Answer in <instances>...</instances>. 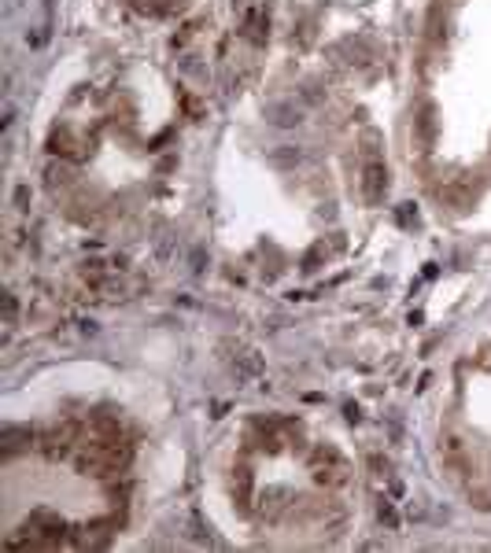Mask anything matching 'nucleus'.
I'll return each mask as SVG.
<instances>
[{"instance_id": "1a4fd4ad", "label": "nucleus", "mask_w": 491, "mask_h": 553, "mask_svg": "<svg viewBox=\"0 0 491 553\" xmlns=\"http://www.w3.org/2000/svg\"><path fill=\"white\" fill-rule=\"evenodd\" d=\"M133 8L141 15H170L181 8V0H133Z\"/></svg>"}, {"instance_id": "39448f33", "label": "nucleus", "mask_w": 491, "mask_h": 553, "mask_svg": "<svg viewBox=\"0 0 491 553\" xmlns=\"http://www.w3.org/2000/svg\"><path fill=\"white\" fill-rule=\"evenodd\" d=\"M233 377H237V384L262 380V377H266V362H262V354L251 351V347L237 351V354H233Z\"/></svg>"}, {"instance_id": "dca6fc26", "label": "nucleus", "mask_w": 491, "mask_h": 553, "mask_svg": "<svg viewBox=\"0 0 491 553\" xmlns=\"http://www.w3.org/2000/svg\"><path fill=\"white\" fill-rule=\"evenodd\" d=\"M155 251H159V259H166V255H170V229H166V225H159V236H155Z\"/></svg>"}, {"instance_id": "6ab92c4d", "label": "nucleus", "mask_w": 491, "mask_h": 553, "mask_svg": "<svg viewBox=\"0 0 491 553\" xmlns=\"http://www.w3.org/2000/svg\"><path fill=\"white\" fill-rule=\"evenodd\" d=\"M200 270H203V251H196L192 255V273H200Z\"/></svg>"}, {"instance_id": "f3484780", "label": "nucleus", "mask_w": 491, "mask_h": 553, "mask_svg": "<svg viewBox=\"0 0 491 553\" xmlns=\"http://www.w3.org/2000/svg\"><path fill=\"white\" fill-rule=\"evenodd\" d=\"M12 122H15V104L4 100V118H0V130H12Z\"/></svg>"}, {"instance_id": "9b49d317", "label": "nucleus", "mask_w": 491, "mask_h": 553, "mask_svg": "<svg viewBox=\"0 0 491 553\" xmlns=\"http://www.w3.org/2000/svg\"><path fill=\"white\" fill-rule=\"evenodd\" d=\"M185 539L200 542V546H211V531L203 528V520L196 517V513H189V517H185Z\"/></svg>"}, {"instance_id": "f257e3e1", "label": "nucleus", "mask_w": 491, "mask_h": 553, "mask_svg": "<svg viewBox=\"0 0 491 553\" xmlns=\"http://www.w3.org/2000/svg\"><path fill=\"white\" fill-rule=\"evenodd\" d=\"M310 476H314V483H321V487H343V483L351 480V465L336 447L318 443V447L310 450Z\"/></svg>"}, {"instance_id": "a211bd4d", "label": "nucleus", "mask_w": 491, "mask_h": 553, "mask_svg": "<svg viewBox=\"0 0 491 553\" xmlns=\"http://www.w3.org/2000/svg\"><path fill=\"white\" fill-rule=\"evenodd\" d=\"M26 200H30V189L19 185V189H15V207H19V211H26Z\"/></svg>"}, {"instance_id": "f03ea898", "label": "nucleus", "mask_w": 491, "mask_h": 553, "mask_svg": "<svg viewBox=\"0 0 491 553\" xmlns=\"http://www.w3.org/2000/svg\"><path fill=\"white\" fill-rule=\"evenodd\" d=\"M74 443H78V424L67 421V424H60V428L45 432L37 447H41V454L48 461H63V458H71V454H74Z\"/></svg>"}, {"instance_id": "9d476101", "label": "nucleus", "mask_w": 491, "mask_h": 553, "mask_svg": "<svg viewBox=\"0 0 491 553\" xmlns=\"http://www.w3.org/2000/svg\"><path fill=\"white\" fill-rule=\"evenodd\" d=\"M48 37H52V15H45L37 26L26 30V45H30V48H45Z\"/></svg>"}, {"instance_id": "6e6552de", "label": "nucleus", "mask_w": 491, "mask_h": 553, "mask_svg": "<svg viewBox=\"0 0 491 553\" xmlns=\"http://www.w3.org/2000/svg\"><path fill=\"white\" fill-rule=\"evenodd\" d=\"M377 524L385 528V531H399V524H402V520H399V509H396V502H391L388 495L377 502Z\"/></svg>"}, {"instance_id": "ddd939ff", "label": "nucleus", "mask_w": 491, "mask_h": 553, "mask_svg": "<svg viewBox=\"0 0 491 553\" xmlns=\"http://www.w3.org/2000/svg\"><path fill=\"white\" fill-rule=\"evenodd\" d=\"M299 159H303V152H299V148H288V144H281L277 152H270V163L273 166H296Z\"/></svg>"}, {"instance_id": "20e7f679", "label": "nucleus", "mask_w": 491, "mask_h": 553, "mask_svg": "<svg viewBox=\"0 0 491 553\" xmlns=\"http://www.w3.org/2000/svg\"><path fill=\"white\" fill-rule=\"evenodd\" d=\"M262 115H266V122L277 126V130H292V126H299L303 118H307V104L296 100V96H284V100H270L262 107Z\"/></svg>"}, {"instance_id": "423d86ee", "label": "nucleus", "mask_w": 491, "mask_h": 553, "mask_svg": "<svg viewBox=\"0 0 491 553\" xmlns=\"http://www.w3.org/2000/svg\"><path fill=\"white\" fill-rule=\"evenodd\" d=\"M244 37H248L251 45L266 41V12H262V8H248V15H244Z\"/></svg>"}, {"instance_id": "4468645a", "label": "nucleus", "mask_w": 491, "mask_h": 553, "mask_svg": "<svg viewBox=\"0 0 491 553\" xmlns=\"http://www.w3.org/2000/svg\"><path fill=\"white\" fill-rule=\"evenodd\" d=\"M432 126H436V122H432V104H429L425 111H421V118H418V133H421V144H429V141H432Z\"/></svg>"}, {"instance_id": "f8f14e48", "label": "nucleus", "mask_w": 491, "mask_h": 553, "mask_svg": "<svg viewBox=\"0 0 491 553\" xmlns=\"http://www.w3.org/2000/svg\"><path fill=\"white\" fill-rule=\"evenodd\" d=\"M45 185H48L52 192H56V189H63V185H71V166H63V163L56 166V163H52V166L45 170Z\"/></svg>"}, {"instance_id": "2eb2a0df", "label": "nucleus", "mask_w": 491, "mask_h": 553, "mask_svg": "<svg viewBox=\"0 0 491 553\" xmlns=\"http://www.w3.org/2000/svg\"><path fill=\"white\" fill-rule=\"evenodd\" d=\"M19 318V299H15V292H4V325L12 329Z\"/></svg>"}, {"instance_id": "7ed1b4c3", "label": "nucleus", "mask_w": 491, "mask_h": 553, "mask_svg": "<svg viewBox=\"0 0 491 553\" xmlns=\"http://www.w3.org/2000/svg\"><path fill=\"white\" fill-rule=\"evenodd\" d=\"M388 196V170L385 163L377 159V155H366V166H362V200H366L369 207L385 203Z\"/></svg>"}, {"instance_id": "0eeeda50", "label": "nucleus", "mask_w": 491, "mask_h": 553, "mask_svg": "<svg viewBox=\"0 0 491 553\" xmlns=\"http://www.w3.org/2000/svg\"><path fill=\"white\" fill-rule=\"evenodd\" d=\"M34 443V432L30 428H4L0 432V450L4 454H19Z\"/></svg>"}]
</instances>
